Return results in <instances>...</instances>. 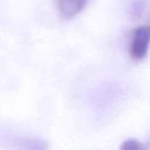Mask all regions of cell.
I'll use <instances>...</instances> for the list:
<instances>
[{"label": "cell", "mask_w": 150, "mask_h": 150, "mask_svg": "<svg viewBox=\"0 0 150 150\" xmlns=\"http://www.w3.org/2000/svg\"><path fill=\"white\" fill-rule=\"evenodd\" d=\"M131 40L129 46V54L134 61L143 60L150 45V25H143L131 30Z\"/></svg>", "instance_id": "1"}, {"label": "cell", "mask_w": 150, "mask_h": 150, "mask_svg": "<svg viewBox=\"0 0 150 150\" xmlns=\"http://www.w3.org/2000/svg\"><path fill=\"white\" fill-rule=\"evenodd\" d=\"M87 2L88 0H55V6L61 18L69 20L80 14L86 7Z\"/></svg>", "instance_id": "2"}, {"label": "cell", "mask_w": 150, "mask_h": 150, "mask_svg": "<svg viewBox=\"0 0 150 150\" xmlns=\"http://www.w3.org/2000/svg\"><path fill=\"white\" fill-rule=\"evenodd\" d=\"M15 146L20 150H47L48 143L42 138H32V137H23L19 138L15 142Z\"/></svg>", "instance_id": "3"}, {"label": "cell", "mask_w": 150, "mask_h": 150, "mask_svg": "<svg viewBox=\"0 0 150 150\" xmlns=\"http://www.w3.org/2000/svg\"><path fill=\"white\" fill-rule=\"evenodd\" d=\"M120 150H150V142L142 143L135 138H129L121 144Z\"/></svg>", "instance_id": "4"}]
</instances>
